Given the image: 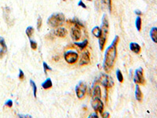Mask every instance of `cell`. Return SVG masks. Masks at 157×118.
<instances>
[{
  "instance_id": "obj_18",
  "label": "cell",
  "mask_w": 157,
  "mask_h": 118,
  "mask_svg": "<svg viewBox=\"0 0 157 118\" xmlns=\"http://www.w3.org/2000/svg\"><path fill=\"white\" fill-rule=\"evenodd\" d=\"M75 45L77 46L78 47H79L81 50H83L87 47V45H88V40H87V39H85V40H83V41L81 43L76 42L75 43Z\"/></svg>"
},
{
  "instance_id": "obj_5",
  "label": "cell",
  "mask_w": 157,
  "mask_h": 118,
  "mask_svg": "<svg viewBox=\"0 0 157 118\" xmlns=\"http://www.w3.org/2000/svg\"><path fill=\"white\" fill-rule=\"evenodd\" d=\"M86 88L87 87H86V83H84L83 81L78 82V84L76 87V94L78 99H83L85 98L86 94Z\"/></svg>"
},
{
  "instance_id": "obj_6",
  "label": "cell",
  "mask_w": 157,
  "mask_h": 118,
  "mask_svg": "<svg viewBox=\"0 0 157 118\" xmlns=\"http://www.w3.org/2000/svg\"><path fill=\"white\" fill-rule=\"evenodd\" d=\"M64 58L66 61L67 63L70 65L75 64L78 59V54L77 52L73 50H69L64 53Z\"/></svg>"
},
{
  "instance_id": "obj_19",
  "label": "cell",
  "mask_w": 157,
  "mask_h": 118,
  "mask_svg": "<svg viewBox=\"0 0 157 118\" xmlns=\"http://www.w3.org/2000/svg\"><path fill=\"white\" fill-rule=\"evenodd\" d=\"M29 83H30V85H31V87H32V91H33V95H34L35 98H36V97H37V87H36V84H35V82L33 81L32 80H30Z\"/></svg>"
},
{
  "instance_id": "obj_38",
  "label": "cell",
  "mask_w": 157,
  "mask_h": 118,
  "mask_svg": "<svg viewBox=\"0 0 157 118\" xmlns=\"http://www.w3.org/2000/svg\"><path fill=\"white\" fill-rule=\"evenodd\" d=\"M62 1H64H64H67V0H62Z\"/></svg>"
},
{
  "instance_id": "obj_24",
  "label": "cell",
  "mask_w": 157,
  "mask_h": 118,
  "mask_svg": "<svg viewBox=\"0 0 157 118\" xmlns=\"http://www.w3.org/2000/svg\"><path fill=\"white\" fill-rule=\"evenodd\" d=\"M102 3L104 5H105L108 8V10L109 12H112V0H101Z\"/></svg>"
},
{
  "instance_id": "obj_30",
  "label": "cell",
  "mask_w": 157,
  "mask_h": 118,
  "mask_svg": "<svg viewBox=\"0 0 157 118\" xmlns=\"http://www.w3.org/2000/svg\"><path fill=\"white\" fill-rule=\"evenodd\" d=\"M5 106H7V107H12L13 106V101L11 100V99H9V100H7V101L5 102Z\"/></svg>"
},
{
  "instance_id": "obj_32",
  "label": "cell",
  "mask_w": 157,
  "mask_h": 118,
  "mask_svg": "<svg viewBox=\"0 0 157 118\" xmlns=\"http://www.w3.org/2000/svg\"><path fill=\"white\" fill-rule=\"evenodd\" d=\"M101 115L102 117H110V113H108V112H106V111H105V112H102V113H101Z\"/></svg>"
},
{
  "instance_id": "obj_26",
  "label": "cell",
  "mask_w": 157,
  "mask_h": 118,
  "mask_svg": "<svg viewBox=\"0 0 157 118\" xmlns=\"http://www.w3.org/2000/svg\"><path fill=\"white\" fill-rule=\"evenodd\" d=\"M29 43H30V46H31V48H32L33 50H35L37 49V43L35 41V40H33V39H29Z\"/></svg>"
},
{
  "instance_id": "obj_1",
  "label": "cell",
  "mask_w": 157,
  "mask_h": 118,
  "mask_svg": "<svg viewBox=\"0 0 157 118\" xmlns=\"http://www.w3.org/2000/svg\"><path fill=\"white\" fill-rule=\"evenodd\" d=\"M120 40L119 36H115L112 43L108 47L105 52L103 69L106 73H110L111 71L115 66L116 58H117V45Z\"/></svg>"
},
{
  "instance_id": "obj_27",
  "label": "cell",
  "mask_w": 157,
  "mask_h": 118,
  "mask_svg": "<svg viewBox=\"0 0 157 118\" xmlns=\"http://www.w3.org/2000/svg\"><path fill=\"white\" fill-rule=\"evenodd\" d=\"M42 65H43V69H44L45 74H47V70H48V71H52V70H53L51 67H50L49 65L47 64V63H46L45 62H43V63H42Z\"/></svg>"
},
{
  "instance_id": "obj_7",
  "label": "cell",
  "mask_w": 157,
  "mask_h": 118,
  "mask_svg": "<svg viewBox=\"0 0 157 118\" xmlns=\"http://www.w3.org/2000/svg\"><path fill=\"white\" fill-rule=\"evenodd\" d=\"M91 106L96 113H101L104 111V108H105L104 102L101 101V98H92Z\"/></svg>"
},
{
  "instance_id": "obj_22",
  "label": "cell",
  "mask_w": 157,
  "mask_h": 118,
  "mask_svg": "<svg viewBox=\"0 0 157 118\" xmlns=\"http://www.w3.org/2000/svg\"><path fill=\"white\" fill-rule=\"evenodd\" d=\"M71 23L74 24V26L78 28H84V25L83 23H81L79 21H78L77 18H74L72 21H71Z\"/></svg>"
},
{
  "instance_id": "obj_8",
  "label": "cell",
  "mask_w": 157,
  "mask_h": 118,
  "mask_svg": "<svg viewBox=\"0 0 157 118\" xmlns=\"http://www.w3.org/2000/svg\"><path fill=\"white\" fill-rule=\"evenodd\" d=\"M134 82L136 84H141V85H145V80L144 77L142 68H139L135 70L134 77Z\"/></svg>"
},
{
  "instance_id": "obj_29",
  "label": "cell",
  "mask_w": 157,
  "mask_h": 118,
  "mask_svg": "<svg viewBox=\"0 0 157 118\" xmlns=\"http://www.w3.org/2000/svg\"><path fill=\"white\" fill-rule=\"evenodd\" d=\"M19 79L21 80H23L25 79V74H24V72H23L22 69H19V76H18Z\"/></svg>"
},
{
  "instance_id": "obj_31",
  "label": "cell",
  "mask_w": 157,
  "mask_h": 118,
  "mask_svg": "<svg viewBox=\"0 0 157 118\" xmlns=\"http://www.w3.org/2000/svg\"><path fill=\"white\" fill-rule=\"evenodd\" d=\"M78 6H81V7H83V9H86V8H87L86 7V4H85V3H84L82 0H79V2L78 3Z\"/></svg>"
},
{
  "instance_id": "obj_21",
  "label": "cell",
  "mask_w": 157,
  "mask_h": 118,
  "mask_svg": "<svg viewBox=\"0 0 157 118\" xmlns=\"http://www.w3.org/2000/svg\"><path fill=\"white\" fill-rule=\"evenodd\" d=\"M35 32V28L32 26H28V27H27V28H26V31H25V33H26V35L28 36V38H31V37L32 36V35H33V33H34Z\"/></svg>"
},
{
  "instance_id": "obj_20",
  "label": "cell",
  "mask_w": 157,
  "mask_h": 118,
  "mask_svg": "<svg viewBox=\"0 0 157 118\" xmlns=\"http://www.w3.org/2000/svg\"><path fill=\"white\" fill-rule=\"evenodd\" d=\"M135 25H136V28L137 29L138 32H140L141 29V18L140 16H137L135 21Z\"/></svg>"
},
{
  "instance_id": "obj_34",
  "label": "cell",
  "mask_w": 157,
  "mask_h": 118,
  "mask_svg": "<svg viewBox=\"0 0 157 118\" xmlns=\"http://www.w3.org/2000/svg\"><path fill=\"white\" fill-rule=\"evenodd\" d=\"M89 117H90V118H91V117H98V113H96V112H94V113H91V114H90V115H89Z\"/></svg>"
},
{
  "instance_id": "obj_10",
  "label": "cell",
  "mask_w": 157,
  "mask_h": 118,
  "mask_svg": "<svg viewBox=\"0 0 157 118\" xmlns=\"http://www.w3.org/2000/svg\"><path fill=\"white\" fill-rule=\"evenodd\" d=\"M71 39H73L74 41H78L81 38V31L80 28L74 26L71 29Z\"/></svg>"
},
{
  "instance_id": "obj_15",
  "label": "cell",
  "mask_w": 157,
  "mask_h": 118,
  "mask_svg": "<svg viewBox=\"0 0 157 118\" xmlns=\"http://www.w3.org/2000/svg\"><path fill=\"white\" fill-rule=\"evenodd\" d=\"M92 34H93L96 38L99 39V38L101 36V35H102V30H101V27H99V26L93 27V29H92Z\"/></svg>"
},
{
  "instance_id": "obj_14",
  "label": "cell",
  "mask_w": 157,
  "mask_h": 118,
  "mask_svg": "<svg viewBox=\"0 0 157 118\" xmlns=\"http://www.w3.org/2000/svg\"><path fill=\"white\" fill-rule=\"evenodd\" d=\"M130 50L136 54H139L141 53V47L140 45L137 44L136 43H130Z\"/></svg>"
},
{
  "instance_id": "obj_9",
  "label": "cell",
  "mask_w": 157,
  "mask_h": 118,
  "mask_svg": "<svg viewBox=\"0 0 157 118\" xmlns=\"http://www.w3.org/2000/svg\"><path fill=\"white\" fill-rule=\"evenodd\" d=\"M91 62V58H90V53L88 50H85V51L82 54L80 60H79V65L83 66V65H86Z\"/></svg>"
},
{
  "instance_id": "obj_3",
  "label": "cell",
  "mask_w": 157,
  "mask_h": 118,
  "mask_svg": "<svg viewBox=\"0 0 157 118\" xmlns=\"http://www.w3.org/2000/svg\"><path fill=\"white\" fill-rule=\"evenodd\" d=\"M65 17L62 13H54L47 19V25L51 28H57L63 25Z\"/></svg>"
},
{
  "instance_id": "obj_17",
  "label": "cell",
  "mask_w": 157,
  "mask_h": 118,
  "mask_svg": "<svg viewBox=\"0 0 157 118\" xmlns=\"http://www.w3.org/2000/svg\"><path fill=\"white\" fill-rule=\"evenodd\" d=\"M150 36L152 41L156 43H157V28L153 27L150 31Z\"/></svg>"
},
{
  "instance_id": "obj_33",
  "label": "cell",
  "mask_w": 157,
  "mask_h": 118,
  "mask_svg": "<svg viewBox=\"0 0 157 118\" xmlns=\"http://www.w3.org/2000/svg\"><path fill=\"white\" fill-rule=\"evenodd\" d=\"M6 53V52L3 48H1V49H0V58H2L4 56V54H5Z\"/></svg>"
},
{
  "instance_id": "obj_36",
  "label": "cell",
  "mask_w": 157,
  "mask_h": 118,
  "mask_svg": "<svg viewBox=\"0 0 157 118\" xmlns=\"http://www.w3.org/2000/svg\"><path fill=\"white\" fill-rule=\"evenodd\" d=\"M135 14H136L137 16H141V15H142V12H141L140 10H135Z\"/></svg>"
},
{
  "instance_id": "obj_28",
  "label": "cell",
  "mask_w": 157,
  "mask_h": 118,
  "mask_svg": "<svg viewBox=\"0 0 157 118\" xmlns=\"http://www.w3.org/2000/svg\"><path fill=\"white\" fill-rule=\"evenodd\" d=\"M42 17H38V19H37V30L39 31L41 27H42Z\"/></svg>"
},
{
  "instance_id": "obj_25",
  "label": "cell",
  "mask_w": 157,
  "mask_h": 118,
  "mask_svg": "<svg viewBox=\"0 0 157 118\" xmlns=\"http://www.w3.org/2000/svg\"><path fill=\"white\" fill-rule=\"evenodd\" d=\"M0 46L2 47V48H3L6 52L7 51V46L6 44L5 39H4V38L2 36H0Z\"/></svg>"
},
{
  "instance_id": "obj_13",
  "label": "cell",
  "mask_w": 157,
  "mask_h": 118,
  "mask_svg": "<svg viewBox=\"0 0 157 118\" xmlns=\"http://www.w3.org/2000/svg\"><path fill=\"white\" fill-rule=\"evenodd\" d=\"M135 98L137 99L138 102H141L142 101L143 98V94L141 91L140 87H139V84H137L136 85V87H135Z\"/></svg>"
},
{
  "instance_id": "obj_16",
  "label": "cell",
  "mask_w": 157,
  "mask_h": 118,
  "mask_svg": "<svg viewBox=\"0 0 157 118\" xmlns=\"http://www.w3.org/2000/svg\"><path fill=\"white\" fill-rule=\"evenodd\" d=\"M52 86H53V83H52V80L50 78H47L43 83H42V87L45 90L51 88Z\"/></svg>"
},
{
  "instance_id": "obj_4",
  "label": "cell",
  "mask_w": 157,
  "mask_h": 118,
  "mask_svg": "<svg viewBox=\"0 0 157 118\" xmlns=\"http://www.w3.org/2000/svg\"><path fill=\"white\" fill-rule=\"evenodd\" d=\"M98 81L105 88H111L114 86V80L112 77L108 76V74H101L98 79Z\"/></svg>"
},
{
  "instance_id": "obj_2",
  "label": "cell",
  "mask_w": 157,
  "mask_h": 118,
  "mask_svg": "<svg viewBox=\"0 0 157 118\" xmlns=\"http://www.w3.org/2000/svg\"><path fill=\"white\" fill-rule=\"evenodd\" d=\"M101 28L102 30V35L99 38L98 40V44H99V48L101 51H103L105 46L106 44L107 38H108V31H109V24H108V20L107 17V15L104 14L102 17V23H101Z\"/></svg>"
},
{
  "instance_id": "obj_23",
  "label": "cell",
  "mask_w": 157,
  "mask_h": 118,
  "mask_svg": "<svg viewBox=\"0 0 157 118\" xmlns=\"http://www.w3.org/2000/svg\"><path fill=\"white\" fill-rule=\"evenodd\" d=\"M116 77H117L118 81L120 82V83H123V76L120 69H117V70H116Z\"/></svg>"
},
{
  "instance_id": "obj_12",
  "label": "cell",
  "mask_w": 157,
  "mask_h": 118,
  "mask_svg": "<svg viewBox=\"0 0 157 118\" xmlns=\"http://www.w3.org/2000/svg\"><path fill=\"white\" fill-rule=\"evenodd\" d=\"M92 98H101V91L99 85H94L92 89Z\"/></svg>"
},
{
  "instance_id": "obj_35",
  "label": "cell",
  "mask_w": 157,
  "mask_h": 118,
  "mask_svg": "<svg viewBox=\"0 0 157 118\" xmlns=\"http://www.w3.org/2000/svg\"><path fill=\"white\" fill-rule=\"evenodd\" d=\"M18 117H32L31 115H23V114H18Z\"/></svg>"
},
{
  "instance_id": "obj_11",
  "label": "cell",
  "mask_w": 157,
  "mask_h": 118,
  "mask_svg": "<svg viewBox=\"0 0 157 118\" xmlns=\"http://www.w3.org/2000/svg\"><path fill=\"white\" fill-rule=\"evenodd\" d=\"M67 33V29H65L63 27H57L56 28V29H54V34L57 37H61V38H64V37L66 36Z\"/></svg>"
},
{
  "instance_id": "obj_37",
  "label": "cell",
  "mask_w": 157,
  "mask_h": 118,
  "mask_svg": "<svg viewBox=\"0 0 157 118\" xmlns=\"http://www.w3.org/2000/svg\"><path fill=\"white\" fill-rule=\"evenodd\" d=\"M86 1H92V0H86Z\"/></svg>"
}]
</instances>
